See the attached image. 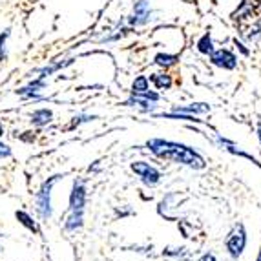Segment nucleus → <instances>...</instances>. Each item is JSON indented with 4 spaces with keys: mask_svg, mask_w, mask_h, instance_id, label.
<instances>
[{
    "mask_svg": "<svg viewBox=\"0 0 261 261\" xmlns=\"http://www.w3.org/2000/svg\"><path fill=\"white\" fill-rule=\"evenodd\" d=\"M152 81L157 90H170V86H172V77L166 73H155L152 77Z\"/></svg>",
    "mask_w": 261,
    "mask_h": 261,
    "instance_id": "13",
    "label": "nucleus"
},
{
    "mask_svg": "<svg viewBox=\"0 0 261 261\" xmlns=\"http://www.w3.org/2000/svg\"><path fill=\"white\" fill-rule=\"evenodd\" d=\"M155 62L159 66H165V68H168V66H174L175 62H177V57H175V55H165V53H159V55L155 57Z\"/></svg>",
    "mask_w": 261,
    "mask_h": 261,
    "instance_id": "16",
    "label": "nucleus"
},
{
    "mask_svg": "<svg viewBox=\"0 0 261 261\" xmlns=\"http://www.w3.org/2000/svg\"><path fill=\"white\" fill-rule=\"evenodd\" d=\"M93 119H97L95 115H75V117L71 119L70 126L66 128V130H75V128L81 126L83 122H90V121H93Z\"/></svg>",
    "mask_w": 261,
    "mask_h": 261,
    "instance_id": "15",
    "label": "nucleus"
},
{
    "mask_svg": "<svg viewBox=\"0 0 261 261\" xmlns=\"http://www.w3.org/2000/svg\"><path fill=\"white\" fill-rule=\"evenodd\" d=\"M146 146H148L153 155L166 159V161L181 163V165L192 166V168H197V170L206 166L205 159H203L194 148L187 146V144L172 143V141H163V139H150L148 143H146Z\"/></svg>",
    "mask_w": 261,
    "mask_h": 261,
    "instance_id": "1",
    "label": "nucleus"
},
{
    "mask_svg": "<svg viewBox=\"0 0 261 261\" xmlns=\"http://www.w3.org/2000/svg\"><path fill=\"white\" fill-rule=\"evenodd\" d=\"M61 175H53L49 177L48 181H44L42 187L39 188V192L35 194V206H37V214H39V218L42 221H48L51 218V192H53V187L55 183L59 181Z\"/></svg>",
    "mask_w": 261,
    "mask_h": 261,
    "instance_id": "2",
    "label": "nucleus"
},
{
    "mask_svg": "<svg viewBox=\"0 0 261 261\" xmlns=\"http://www.w3.org/2000/svg\"><path fill=\"white\" fill-rule=\"evenodd\" d=\"M257 135H259V141H261V126L257 128Z\"/></svg>",
    "mask_w": 261,
    "mask_h": 261,
    "instance_id": "21",
    "label": "nucleus"
},
{
    "mask_svg": "<svg viewBox=\"0 0 261 261\" xmlns=\"http://www.w3.org/2000/svg\"><path fill=\"white\" fill-rule=\"evenodd\" d=\"M132 92H134V93L148 92V79L144 77V75H139V77L134 81V84H132Z\"/></svg>",
    "mask_w": 261,
    "mask_h": 261,
    "instance_id": "14",
    "label": "nucleus"
},
{
    "mask_svg": "<svg viewBox=\"0 0 261 261\" xmlns=\"http://www.w3.org/2000/svg\"><path fill=\"white\" fill-rule=\"evenodd\" d=\"M210 55H212L214 64L219 66V68H225V70H234L236 64H238V59L226 49H218V51H212Z\"/></svg>",
    "mask_w": 261,
    "mask_h": 261,
    "instance_id": "6",
    "label": "nucleus"
},
{
    "mask_svg": "<svg viewBox=\"0 0 261 261\" xmlns=\"http://www.w3.org/2000/svg\"><path fill=\"white\" fill-rule=\"evenodd\" d=\"M84 225V212L83 210H68L64 216V230L77 232Z\"/></svg>",
    "mask_w": 261,
    "mask_h": 261,
    "instance_id": "7",
    "label": "nucleus"
},
{
    "mask_svg": "<svg viewBox=\"0 0 261 261\" xmlns=\"http://www.w3.org/2000/svg\"><path fill=\"white\" fill-rule=\"evenodd\" d=\"M210 112V106L205 102H197V105H190V106H175L172 110V113H206Z\"/></svg>",
    "mask_w": 261,
    "mask_h": 261,
    "instance_id": "12",
    "label": "nucleus"
},
{
    "mask_svg": "<svg viewBox=\"0 0 261 261\" xmlns=\"http://www.w3.org/2000/svg\"><path fill=\"white\" fill-rule=\"evenodd\" d=\"M44 88H46L44 79H37V81H33V83L28 84V86L17 90V93L22 97H26V99H39V92L40 90H44Z\"/></svg>",
    "mask_w": 261,
    "mask_h": 261,
    "instance_id": "8",
    "label": "nucleus"
},
{
    "mask_svg": "<svg viewBox=\"0 0 261 261\" xmlns=\"http://www.w3.org/2000/svg\"><path fill=\"white\" fill-rule=\"evenodd\" d=\"M8 37H9V31H6V33L0 35V61L6 59V39H8Z\"/></svg>",
    "mask_w": 261,
    "mask_h": 261,
    "instance_id": "18",
    "label": "nucleus"
},
{
    "mask_svg": "<svg viewBox=\"0 0 261 261\" xmlns=\"http://www.w3.org/2000/svg\"><path fill=\"white\" fill-rule=\"evenodd\" d=\"M9 155H11V148H9L8 144L0 143V159H2V157H9Z\"/></svg>",
    "mask_w": 261,
    "mask_h": 261,
    "instance_id": "19",
    "label": "nucleus"
},
{
    "mask_svg": "<svg viewBox=\"0 0 261 261\" xmlns=\"http://www.w3.org/2000/svg\"><path fill=\"white\" fill-rule=\"evenodd\" d=\"M226 250L230 254L234 259L243 254L245 247H247V232H245V226L243 225H236L234 228L230 230L228 238H226Z\"/></svg>",
    "mask_w": 261,
    "mask_h": 261,
    "instance_id": "3",
    "label": "nucleus"
},
{
    "mask_svg": "<svg viewBox=\"0 0 261 261\" xmlns=\"http://www.w3.org/2000/svg\"><path fill=\"white\" fill-rule=\"evenodd\" d=\"M15 218L18 219V223H20L22 226H26L28 230L35 232V234H40L39 225H37V221H33V218H31L30 214H26L24 210H17V212H15Z\"/></svg>",
    "mask_w": 261,
    "mask_h": 261,
    "instance_id": "11",
    "label": "nucleus"
},
{
    "mask_svg": "<svg viewBox=\"0 0 261 261\" xmlns=\"http://www.w3.org/2000/svg\"><path fill=\"white\" fill-rule=\"evenodd\" d=\"M150 17V9H148V2L146 0H141L139 4L135 6L134 9V17L130 18V24H144Z\"/></svg>",
    "mask_w": 261,
    "mask_h": 261,
    "instance_id": "9",
    "label": "nucleus"
},
{
    "mask_svg": "<svg viewBox=\"0 0 261 261\" xmlns=\"http://www.w3.org/2000/svg\"><path fill=\"white\" fill-rule=\"evenodd\" d=\"M51 119H53V112L48 108L35 110V112L31 113V122H33L35 126H46L48 122H51Z\"/></svg>",
    "mask_w": 261,
    "mask_h": 261,
    "instance_id": "10",
    "label": "nucleus"
},
{
    "mask_svg": "<svg viewBox=\"0 0 261 261\" xmlns=\"http://www.w3.org/2000/svg\"><path fill=\"white\" fill-rule=\"evenodd\" d=\"M256 261H261V250H259V254H257V259Z\"/></svg>",
    "mask_w": 261,
    "mask_h": 261,
    "instance_id": "22",
    "label": "nucleus"
},
{
    "mask_svg": "<svg viewBox=\"0 0 261 261\" xmlns=\"http://www.w3.org/2000/svg\"><path fill=\"white\" fill-rule=\"evenodd\" d=\"M84 206H86V183L83 179H77V181H73V187H71L68 210H83L84 212Z\"/></svg>",
    "mask_w": 261,
    "mask_h": 261,
    "instance_id": "5",
    "label": "nucleus"
},
{
    "mask_svg": "<svg viewBox=\"0 0 261 261\" xmlns=\"http://www.w3.org/2000/svg\"><path fill=\"white\" fill-rule=\"evenodd\" d=\"M197 49H199L201 53H212L214 51L212 39H210V35H205L203 39L199 40V44H197Z\"/></svg>",
    "mask_w": 261,
    "mask_h": 261,
    "instance_id": "17",
    "label": "nucleus"
},
{
    "mask_svg": "<svg viewBox=\"0 0 261 261\" xmlns=\"http://www.w3.org/2000/svg\"><path fill=\"white\" fill-rule=\"evenodd\" d=\"M199 261H218V259H216V256H214L212 252H208V254H205V256L201 257Z\"/></svg>",
    "mask_w": 261,
    "mask_h": 261,
    "instance_id": "20",
    "label": "nucleus"
},
{
    "mask_svg": "<svg viewBox=\"0 0 261 261\" xmlns=\"http://www.w3.org/2000/svg\"><path fill=\"white\" fill-rule=\"evenodd\" d=\"M132 172L139 175L141 181H143L146 187H155L159 181H161V172L155 168V166L148 165L144 161H134L132 163Z\"/></svg>",
    "mask_w": 261,
    "mask_h": 261,
    "instance_id": "4",
    "label": "nucleus"
},
{
    "mask_svg": "<svg viewBox=\"0 0 261 261\" xmlns=\"http://www.w3.org/2000/svg\"><path fill=\"white\" fill-rule=\"evenodd\" d=\"M0 135H2V128H0Z\"/></svg>",
    "mask_w": 261,
    "mask_h": 261,
    "instance_id": "23",
    "label": "nucleus"
}]
</instances>
